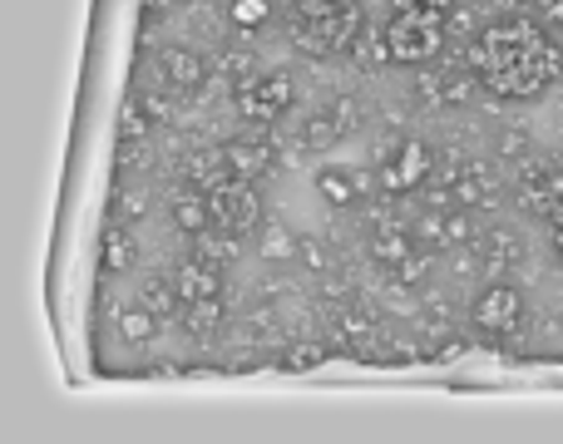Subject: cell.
<instances>
[{
    "label": "cell",
    "instance_id": "17",
    "mask_svg": "<svg viewBox=\"0 0 563 444\" xmlns=\"http://www.w3.org/2000/svg\"><path fill=\"white\" fill-rule=\"evenodd\" d=\"M327 360V346L321 341H301V346H291L287 356H282V366L287 370H311V366H321Z\"/></svg>",
    "mask_w": 563,
    "mask_h": 444
},
{
    "label": "cell",
    "instance_id": "4",
    "mask_svg": "<svg viewBox=\"0 0 563 444\" xmlns=\"http://www.w3.org/2000/svg\"><path fill=\"white\" fill-rule=\"evenodd\" d=\"M233 99L253 124H267V119H282L297 104V85H291V75H282V69H263V75L238 79Z\"/></svg>",
    "mask_w": 563,
    "mask_h": 444
},
{
    "label": "cell",
    "instance_id": "12",
    "mask_svg": "<svg viewBox=\"0 0 563 444\" xmlns=\"http://www.w3.org/2000/svg\"><path fill=\"white\" fill-rule=\"evenodd\" d=\"M119 336H124L129 346H144V341H154L158 336V311L124 307V311H119Z\"/></svg>",
    "mask_w": 563,
    "mask_h": 444
},
{
    "label": "cell",
    "instance_id": "3",
    "mask_svg": "<svg viewBox=\"0 0 563 444\" xmlns=\"http://www.w3.org/2000/svg\"><path fill=\"white\" fill-rule=\"evenodd\" d=\"M208 203H213V222L223 232H257L263 227V198H257L253 178H218L213 188H208Z\"/></svg>",
    "mask_w": 563,
    "mask_h": 444
},
{
    "label": "cell",
    "instance_id": "6",
    "mask_svg": "<svg viewBox=\"0 0 563 444\" xmlns=\"http://www.w3.org/2000/svg\"><path fill=\"white\" fill-rule=\"evenodd\" d=\"M430 168H435V154L410 138V144H400L396 154H386V164H380V184H386V193H406V188L426 184Z\"/></svg>",
    "mask_w": 563,
    "mask_h": 444
},
{
    "label": "cell",
    "instance_id": "19",
    "mask_svg": "<svg viewBox=\"0 0 563 444\" xmlns=\"http://www.w3.org/2000/svg\"><path fill=\"white\" fill-rule=\"evenodd\" d=\"M396 5H430V10H445V15H450V10H455V0H396Z\"/></svg>",
    "mask_w": 563,
    "mask_h": 444
},
{
    "label": "cell",
    "instance_id": "7",
    "mask_svg": "<svg viewBox=\"0 0 563 444\" xmlns=\"http://www.w3.org/2000/svg\"><path fill=\"white\" fill-rule=\"evenodd\" d=\"M174 291L184 307H194V301H218L223 277H218V267H208V262H184V267L174 271Z\"/></svg>",
    "mask_w": 563,
    "mask_h": 444
},
{
    "label": "cell",
    "instance_id": "13",
    "mask_svg": "<svg viewBox=\"0 0 563 444\" xmlns=\"http://www.w3.org/2000/svg\"><path fill=\"white\" fill-rule=\"evenodd\" d=\"M223 164H228V174H238V178H257L267 168V148H257V144H228L223 148Z\"/></svg>",
    "mask_w": 563,
    "mask_h": 444
},
{
    "label": "cell",
    "instance_id": "18",
    "mask_svg": "<svg viewBox=\"0 0 563 444\" xmlns=\"http://www.w3.org/2000/svg\"><path fill=\"white\" fill-rule=\"evenodd\" d=\"M489 237H495V257H489V267H495V271H505V267H509V257H519V237H509L505 227H499V232H489Z\"/></svg>",
    "mask_w": 563,
    "mask_h": 444
},
{
    "label": "cell",
    "instance_id": "23",
    "mask_svg": "<svg viewBox=\"0 0 563 444\" xmlns=\"http://www.w3.org/2000/svg\"><path fill=\"white\" fill-rule=\"evenodd\" d=\"M168 5V0H144V10H164Z\"/></svg>",
    "mask_w": 563,
    "mask_h": 444
},
{
    "label": "cell",
    "instance_id": "5",
    "mask_svg": "<svg viewBox=\"0 0 563 444\" xmlns=\"http://www.w3.org/2000/svg\"><path fill=\"white\" fill-rule=\"evenodd\" d=\"M470 317H475V326L489 331V336H509V331L525 321V297H519L509 281H495V287H485L475 297Z\"/></svg>",
    "mask_w": 563,
    "mask_h": 444
},
{
    "label": "cell",
    "instance_id": "20",
    "mask_svg": "<svg viewBox=\"0 0 563 444\" xmlns=\"http://www.w3.org/2000/svg\"><path fill=\"white\" fill-rule=\"evenodd\" d=\"M124 134H129V138H139V134H144V119H139V109H129V119H124Z\"/></svg>",
    "mask_w": 563,
    "mask_h": 444
},
{
    "label": "cell",
    "instance_id": "8",
    "mask_svg": "<svg viewBox=\"0 0 563 444\" xmlns=\"http://www.w3.org/2000/svg\"><path fill=\"white\" fill-rule=\"evenodd\" d=\"M311 184H317L321 203H331V208H356L361 203V178L341 164H321L317 174H311Z\"/></svg>",
    "mask_w": 563,
    "mask_h": 444
},
{
    "label": "cell",
    "instance_id": "11",
    "mask_svg": "<svg viewBox=\"0 0 563 444\" xmlns=\"http://www.w3.org/2000/svg\"><path fill=\"white\" fill-rule=\"evenodd\" d=\"M257 252H263L267 262H291L301 252V242H297V232L282 227V222H263V227H257Z\"/></svg>",
    "mask_w": 563,
    "mask_h": 444
},
{
    "label": "cell",
    "instance_id": "24",
    "mask_svg": "<svg viewBox=\"0 0 563 444\" xmlns=\"http://www.w3.org/2000/svg\"><path fill=\"white\" fill-rule=\"evenodd\" d=\"M554 25H563V10H559V20H554Z\"/></svg>",
    "mask_w": 563,
    "mask_h": 444
},
{
    "label": "cell",
    "instance_id": "9",
    "mask_svg": "<svg viewBox=\"0 0 563 444\" xmlns=\"http://www.w3.org/2000/svg\"><path fill=\"white\" fill-rule=\"evenodd\" d=\"M158 69H164V79L178 95H194V89L203 85V59H198L194 49H178V45L158 49Z\"/></svg>",
    "mask_w": 563,
    "mask_h": 444
},
{
    "label": "cell",
    "instance_id": "22",
    "mask_svg": "<svg viewBox=\"0 0 563 444\" xmlns=\"http://www.w3.org/2000/svg\"><path fill=\"white\" fill-rule=\"evenodd\" d=\"M554 252H559V257H563V222H559V227H554Z\"/></svg>",
    "mask_w": 563,
    "mask_h": 444
},
{
    "label": "cell",
    "instance_id": "10",
    "mask_svg": "<svg viewBox=\"0 0 563 444\" xmlns=\"http://www.w3.org/2000/svg\"><path fill=\"white\" fill-rule=\"evenodd\" d=\"M168 213L184 232H208V222H213V203H208V193H194V188H178L174 203H168Z\"/></svg>",
    "mask_w": 563,
    "mask_h": 444
},
{
    "label": "cell",
    "instance_id": "14",
    "mask_svg": "<svg viewBox=\"0 0 563 444\" xmlns=\"http://www.w3.org/2000/svg\"><path fill=\"white\" fill-rule=\"evenodd\" d=\"M228 15L238 30H263L273 20V0H228Z\"/></svg>",
    "mask_w": 563,
    "mask_h": 444
},
{
    "label": "cell",
    "instance_id": "2",
    "mask_svg": "<svg viewBox=\"0 0 563 444\" xmlns=\"http://www.w3.org/2000/svg\"><path fill=\"white\" fill-rule=\"evenodd\" d=\"M386 55L396 65H426L445 45V10L430 5H396L386 20Z\"/></svg>",
    "mask_w": 563,
    "mask_h": 444
},
{
    "label": "cell",
    "instance_id": "1",
    "mask_svg": "<svg viewBox=\"0 0 563 444\" xmlns=\"http://www.w3.org/2000/svg\"><path fill=\"white\" fill-rule=\"evenodd\" d=\"M475 79L495 99H539L559 85L563 75V45L549 25L529 15L489 20L470 45Z\"/></svg>",
    "mask_w": 563,
    "mask_h": 444
},
{
    "label": "cell",
    "instance_id": "16",
    "mask_svg": "<svg viewBox=\"0 0 563 444\" xmlns=\"http://www.w3.org/2000/svg\"><path fill=\"white\" fill-rule=\"evenodd\" d=\"M129 262H134V237H129L124 227L109 232V237H104V267L109 271H124Z\"/></svg>",
    "mask_w": 563,
    "mask_h": 444
},
{
    "label": "cell",
    "instance_id": "15",
    "mask_svg": "<svg viewBox=\"0 0 563 444\" xmlns=\"http://www.w3.org/2000/svg\"><path fill=\"white\" fill-rule=\"evenodd\" d=\"M371 252H376L380 262H390V267H406L410 262V237L406 232H376V237H371Z\"/></svg>",
    "mask_w": 563,
    "mask_h": 444
},
{
    "label": "cell",
    "instance_id": "21",
    "mask_svg": "<svg viewBox=\"0 0 563 444\" xmlns=\"http://www.w3.org/2000/svg\"><path fill=\"white\" fill-rule=\"evenodd\" d=\"M534 5H539V10H544V15H549V20H559V10H563V0H534Z\"/></svg>",
    "mask_w": 563,
    "mask_h": 444
}]
</instances>
